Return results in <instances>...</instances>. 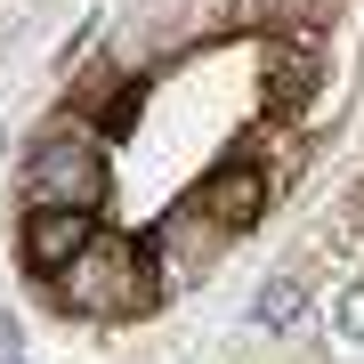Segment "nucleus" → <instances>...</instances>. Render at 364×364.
<instances>
[{
  "label": "nucleus",
  "instance_id": "2",
  "mask_svg": "<svg viewBox=\"0 0 364 364\" xmlns=\"http://www.w3.org/2000/svg\"><path fill=\"white\" fill-rule=\"evenodd\" d=\"M299 324L332 348H364V178L291 235L243 308V340H291Z\"/></svg>",
  "mask_w": 364,
  "mask_h": 364
},
{
  "label": "nucleus",
  "instance_id": "1",
  "mask_svg": "<svg viewBox=\"0 0 364 364\" xmlns=\"http://www.w3.org/2000/svg\"><path fill=\"white\" fill-rule=\"evenodd\" d=\"M227 0H138L57 90L9 178L16 275L57 324H162L299 195L356 105V0H259L203 81Z\"/></svg>",
  "mask_w": 364,
  "mask_h": 364
}]
</instances>
